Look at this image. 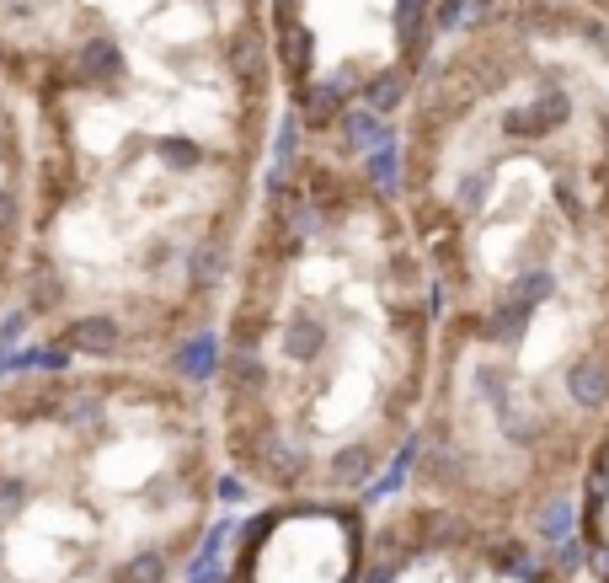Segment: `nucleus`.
I'll return each instance as SVG.
<instances>
[{
	"mask_svg": "<svg viewBox=\"0 0 609 583\" xmlns=\"http://www.w3.org/2000/svg\"><path fill=\"white\" fill-rule=\"evenodd\" d=\"M439 295L412 493L567 535L609 418V27L577 0H487L390 145Z\"/></svg>",
	"mask_w": 609,
	"mask_h": 583,
	"instance_id": "f257e3e1",
	"label": "nucleus"
},
{
	"mask_svg": "<svg viewBox=\"0 0 609 583\" xmlns=\"http://www.w3.org/2000/svg\"><path fill=\"white\" fill-rule=\"evenodd\" d=\"M0 86L33 134L17 332L187 364L284 134L268 0H0Z\"/></svg>",
	"mask_w": 609,
	"mask_h": 583,
	"instance_id": "f03ea898",
	"label": "nucleus"
},
{
	"mask_svg": "<svg viewBox=\"0 0 609 583\" xmlns=\"http://www.w3.org/2000/svg\"><path fill=\"white\" fill-rule=\"evenodd\" d=\"M439 295L396 172L348 145L278 134L209 332L225 482L262 498H369L417 450Z\"/></svg>",
	"mask_w": 609,
	"mask_h": 583,
	"instance_id": "7ed1b4c3",
	"label": "nucleus"
},
{
	"mask_svg": "<svg viewBox=\"0 0 609 583\" xmlns=\"http://www.w3.org/2000/svg\"><path fill=\"white\" fill-rule=\"evenodd\" d=\"M225 493L187 364L0 370V583H182Z\"/></svg>",
	"mask_w": 609,
	"mask_h": 583,
	"instance_id": "20e7f679",
	"label": "nucleus"
},
{
	"mask_svg": "<svg viewBox=\"0 0 609 583\" xmlns=\"http://www.w3.org/2000/svg\"><path fill=\"white\" fill-rule=\"evenodd\" d=\"M364 583H583V573L567 535L503 525L401 487L374 503Z\"/></svg>",
	"mask_w": 609,
	"mask_h": 583,
	"instance_id": "39448f33",
	"label": "nucleus"
},
{
	"mask_svg": "<svg viewBox=\"0 0 609 583\" xmlns=\"http://www.w3.org/2000/svg\"><path fill=\"white\" fill-rule=\"evenodd\" d=\"M369 498H262L225 546L220 583H364Z\"/></svg>",
	"mask_w": 609,
	"mask_h": 583,
	"instance_id": "423d86ee",
	"label": "nucleus"
},
{
	"mask_svg": "<svg viewBox=\"0 0 609 583\" xmlns=\"http://www.w3.org/2000/svg\"><path fill=\"white\" fill-rule=\"evenodd\" d=\"M33 257V134L22 102L0 86V348L22 321Z\"/></svg>",
	"mask_w": 609,
	"mask_h": 583,
	"instance_id": "0eeeda50",
	"label": "nucleus"
},
{
	"mask_svg": "<svg viewBox=\"0 0 609 583\" xmlns=\"http://www.w3.org/2000/svg\"><path fill=\"white\" fill-rule=\"evenodd\" d=\"M567 541L577 551V573L583 583H609V418L593 439V450L583 460V477L572 493L567 514Z\"/></svg>",
	"mask_w": 609,
	"mask_h": 583,
	"instance_id": "6e6552de",
	"label": "nucleus"
},
{
	"mask_svg": "<svg viewBox=\"0 0 609 583\" xmlns=\"http://www.w3.org/2000/svg\"><path fill=\"white\" fill-rule=\"evenodd\" d=\"M577 6H583V11H593V17H599V22L609 27V0H577Z\"/></svg>",
	"mask_w": 609,
	"mask_h": 583,
	"instance_id": "1a4fd4ad",
	"label": "nucleus"
}]
</instances>
